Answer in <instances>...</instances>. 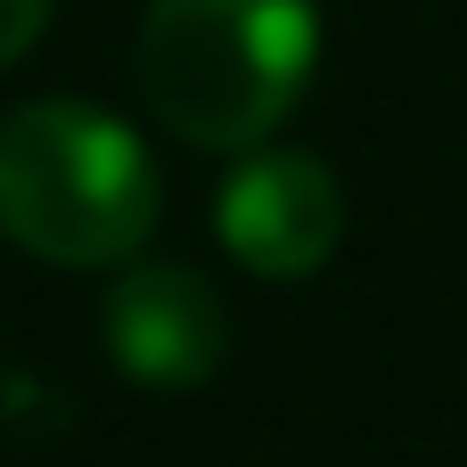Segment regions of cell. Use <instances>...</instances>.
<instances>
[{
  "label": "cell",
  "instance_id": "obj_4",
  "mask_svg": "<svg viewBox=\"0 0 467 467\" xmlns=\"http://www.w3.org/2000/svg\"><path fill=\"white\" fill-rule=\"evenodd\" d=\"M99 345H107L115 378H131L148 394H197L230 361V304L197 263L140 254L107 279Z\"/></svg>",
  "mask_w": 467,
  "mask_h": 467
},
{
  "label": "cell",
  "instance_id": "obj_3",
  "mask_svg": "<svg viewBox=\"0 0 467 467\" xmlns=\"http://www.w3.org/2000/svg\"><path fill=\"white\" fill-rule=\"evenodd\" d=\"M213 238L238 271L254 279H312L345 246V181L312 148H246L222 172L213 197Z\"/></svg>",
  "mask_w": 467,
  "mask_h": 467
},
{
  "label": "cell",
  "instance_id": "obj_2",
  "mask_svg": "<svg viewBox=\"0 0 467 467\" xmlns=\"http://www.w3.org/2000/svg\"><path fill=\"white\" fill-rule=\"evenodd\" d=\"M164 222L148 140L99 99H25L0 115V238L49 271H123Z\"/></svg>",
  "mask_w": 467,
  "mask_h": 467
},
{
  "label": "cell",
  "instance_id": "obj_1",
  "mask_svg": "<svg viewBox=\"0 0 467 467\" xmlns=\"http://www.w3.org/2000/svg\"><path fill=\"white\" fill-rule=\"evenodd\" d=\"M320 41V0H148L131 82L181 148L246 156L304 107Z\"/></svg>",
  "mask_w": 467,
  "mask_h": 467
},
{
  "label": "cell",
  "instance_id": "obj_5",
  "mask_svg": "<svg viewBox=\"0 0 467 467\" xmlns=\"http://www.w3.org/2000/svg\"><path fill=\"white\" fill-rule=\"evenodd\" d=\"M49 8L57 0H0V74L33 57V41L49 33Z\"/></svg>",
  "mask_w": 467,
  "mask_h": 467
}]
</instances>
